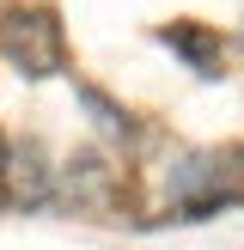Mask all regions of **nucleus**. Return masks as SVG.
I'll use <instances>...</instances> for the list:
<instances>
[{"label": "nucleus", "instance_id": "obj_3", "mask_svg": "<svg viewBox=\"0 0 244 250\" xmlns=\"http://www.w3.org/2000/svg\"><path fill=\"white\" fill-rule=\"evenodd\" d=\"M159 37H165L195 73H220V55H226V49H220V31H207V24H165Z\"/></svg>", "mask_w": 244, "mask_h": 250}, {"label": "nucleus", "instance_id": "obj_1", "mask_svg": "<svg viewBox=\"0 0 244 250\" xmlns=\"http://www.w3.org/2000/svg\"><path fill=\"white\" fill-rule=\"evenodd\" d=\"M0 49H6V61L19 73H31V80H43V73H55L61 61H67V37H61V19L49 6H12L6 19H0Z\"/></svg>", "mask_w": 244, "mask_h": 250}, {"label": "nucleus", "instance_id": "obj_2", "mask_svg": "<svg viewBox=\"0 0 244 250\" xmlns=\"http://www.w3.org/2000/svg\"><path fill=\"white\" fill-rule=\"evenodd\" d=\"M61 189H67L80 208H110V195H116V171H110L104 159L80 153V159L61 165Z\"/></svg>", "mask_w": 244, "mask_h": 250}]
</instances>
